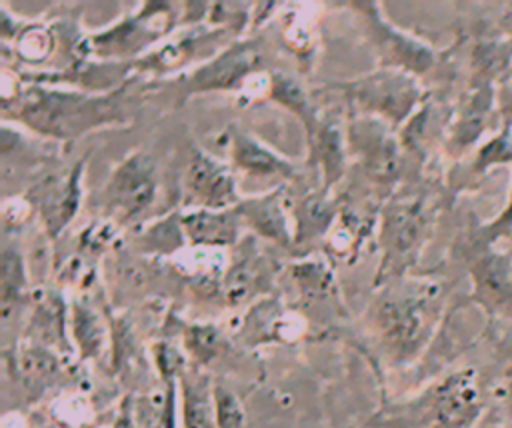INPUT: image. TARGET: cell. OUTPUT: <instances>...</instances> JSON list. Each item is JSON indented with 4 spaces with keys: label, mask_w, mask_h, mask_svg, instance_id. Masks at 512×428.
Here are the masks:
<instances>
[{
    "label": "cell",
    "mask_w": 512,
    "mask_h": 428,
    "mask_svg": "<svg viewBox=\"0 0 512 428\" xmlns=\"http://www.w3.org/2000/svg\"><path fill=\"white\" fill-rule=\"evenodd\" d=\"M186 344L200 362H208L216 356L220 340L210 326H194L186 336Z\"/></svg>",
    "instance_id": "e0dca14e"
},
{
    "label": "cell",
    "mask_w": 512,
    "mask_h": 428,
    "mask_svg": "<svg viewBox=\"0 0 512 428\" xmlns=\"http://www.w3.org/2000/svg\"><path fill=\"white\" fill-rule=\"evenodd\" d=\"M154 190V166L140 154L126 160L110 180V200L128 216L146 208L154 198Z\"/></svg>",
    "instance_id": "277c9868"
},
{
    "label": "cell",
    "mask_w": 512,
    "mask_h": 428,
    "mask_svg": "<svg viewBox=\"0 0 512 428\" xmlns=\"http://www.w3.org/2000/svg\"><path fill=\"white\" fill-rule=\"evenodd\" d=\"M4 264H2V304L4 312L8 310L10 300L18 298L20 286H22V270H20V260L12 252H4Z\"/></svg>",
    "instance_id": "ac0fdd59"
},
{
    "label": "cell",
    "mask_w": 512,
    "mask_h": 428,
    "mask_svg": "<svg viewBox=\"0 0 512 428\" xmlns=\"http://www.w3.org/2000/svg\"><path fill=\"white\" fill-rule=\"evenodd\" d=\"M360 96L382 114L400 120L418 100L416 84L404 74H378L360 86Z\"/></svg>",
    "instance_id": "8992f818"
},
{
    "label": "cell",
    "mask_w": 512,
    "mask_h": 428,
    "mask_svg": "<svg viewBox=\"0 0 512 428\" xmlns=\"http://www.w3.org/2000/svg\"><path fill=\"white\" fill-rule=\"evenodd\" d=\"M430 322L428 302L424 298H402L384 308V330L390 342L402 352H414L426 338Z\"/></svg>",
    "instance_id": "5b68a950"
},
{
    "label": "cell",
    "mask_w": 512,
    "mask_h": 428,
    "mask_svg": "<svg viewBox=\"0 0 512 428\" xmlns=\"http://www.w3.org/2000/svg\"><path fill=\"white\" fill-rule=\"evenodd\" d=\"M506 428H512V424H508V426H506Z\"/></svg>",
    "instance_id": "ffe728a7"
},
{
    "label": "cell",
    "mask_w": 512,
    "mask_h": 428,
    "mask_svg": "<svg viewBox=\"0 0 512 428\" xmlns=\"http://www.w3.org/2000/svg\"><path fill=\"white\" fill-rule=\"evenodd\" d=\"M188 234L194 242L204 244H228L236 236V220L232 214H190L186 220Z\"/></svg>",
    "instance_id": "7c38bea8"
},
{
    "label": "cell",
    "mask_w": 512,
    "mask_h": 428,
    "mask_svg": "<svg viewBox=\"0 0 512 428\" xmlns=\"http://www.w3.org/2000/svg\"><path fill=\"white\" fill-rule=\"evenodd\" d=\"M482 410L478 384L472 370H462L448 376L432 396L434 418L444 428H466Z\"/></svg>",
    "instance_id": "7a4b0ae2"
},
{
    "label": "cell",
    "mask_w": 512,
    "mask_h": 428,
    "mask_svg": "<svg viewBox=\"0 0 512 428\" xmlns=\"http://www.w3.org/2000/svg\"><path fill=\"white\" fill-rule=\"evenodd\" d=\"M502 114L506 118V126L512 132V90L508 88L502 92Z\"/></svg>",
    "instance_id": "d6986e66"
},
{
    "label": "cell",
    "mask_w": 512,
    "mask_h": 428,
    "mask_svg": "<svg viewBox=\"0 0 512 428\" xmlns=\"http://www.w3.org/2000/svg\"><path fill=\"white\" fill-rule=\"evenodd\" d=\"M18 368L26 386H40L56 374V358L42 348H30L18 358Z\"/></svg>",
    "instance_id": "5bb4252c"
},
{
    "label": "cell",
    "mask_w": 512,
    "mask_h": 428,
    "mask_svg": "<svg viewBox=\"0 0 512 428\" xmlns=\"http://www.w3.org/2000/svg\"><path fill=\"white\" fill-rule=\"evenodd\" d=\"M112 102L76 94L38 92L24 104L22 116L42 132L72 136L98 122H106Z\"/></svg>",
    "instance_id": "6da1fadb"
},
{
    "label": "cell",
    "mask_w": 512,
    "mask_h": 428,
    "mask_svg": "<svg viewBox=\"0 0 512 428\" xmlns=\"http://www.w3.org/2000/svg\"><path fill=\"white\" fill-rule=\"evenodd\" d=\"M424 226V216L420 210V204H404L396 208L388 220H386V238L390 244V250L396 254L410 252L420 238Z\"/></svg>",
    "instance_id": "30bf717a"
},
{
    "label": "cell",
    "mask_w": 512,
    "mask_h": 428,
    "mask_svg": "<svg viewBox=\"0 0 512 428\" xmlns=\"http://www.w3.org/2000/svg\"><path fill=\"white\" fill-rule=\"evenodd\" d=\"M232 154L238 162L248 172L254 174H290V166L284 164L278 156L262 148L258 142L250 140L246 134L236 132L234 134V144H232Z\"/></svg>",
    "instance_id": "8fae6325"
},
{
    "label": "cell",
    "mask_w": 512,
    "mask_h": 428,
    "mask_svg": "<svg viewBox=\"0 0 512 428\" xmlns=\"http://www.w3.org/2000/svg\"><path fill=\"white\" fill-rule=\"evenodd\" d=\"M186 184L190 194L198 202H206L210 206H220L234 198V186L230 174L212 158L196 152L192 164L188 168Z\"/></svg>",
    "instance_id": "52a82bcc"
},
{
    "label": "cell",
    "mask_w": 512,
    "mask_h": 428,
    "mask_svg": "<svg viewBox=\"0 0 512 428\" xmlns=\"http://www.w3.org/2000/svg\"><path fill=\"white\" fill-rule=\"evenodd\" d=\"M250 222L254 228H258L262 234L280 240L286 236V228H284V218L280 208L276 206V202H272V198H262V200H248L244 204H240L238 208Z\"/></svg>",
    "instance_id": "4fadbf2b"
},
{
    "label": "cell",
    "mask_w": 512,
    "mask_h": 428,
    "mask_svg": "<svg viewBox=\"0 0 512 428\" xmlns=\"http://www.w3.org/2000/svg\"><path fill=\"white\" fill-rule=\"evenodd\" d=\"M78 168L80 166H76L68 178L50 180V184L42 188L40 206H42L46 222L50 224L54 234L60 230L62 224H66L70 220V216L76 210V204H78Z\"/></svg>",
    "instance_id": "9c48e42d"
},
{
    "label": "cell",
    "mask_w": 512,
    "mask_h": 428,
    "mask_svg": "<svg viewBox=\"0 0 512 428\" xmlns=\"http://www.w3.org/2000/svg\"><path fill=\"white\" fill-rule=\"evenodd\" d=\"M472 274L476 300L488 312L512 318V258L490 252L476 262Z\"/></svg>",
    "instance_id": "3957f363"
},
{
    "label": "cell",
    "mask_w": 512,
    "mask_h": 428,
    "mask_svg": "<svg viewBox=\"0 0 512 428\" xmlns=\"http://www.w3.org/2000/svg\"><path fill=\"white\" fill-rule=\"evenodd\" d=\"M184 428H216L214 392L202 374H182Z\"/></svg>",
    "instance_id": "ba28073f"
},
{
    "label": "cell",
    "mask_w": 512,
    "mask_h": 428,
    "mask_svg": "<svg viewBox=\"0 0 512 428\" xmlns=\"http://www.w3.org/2000/svg\"><path fill=\"white\" fill-rule=\"evenodd\" d=\"M76 338L84 356H96L102 348V326L98 324V318H94L88 310H76Z\"/></svg>",
    "instance_id": "2e32d148"
},
{
    "label": "cell",
    "mask_w": 512,
    "mask_h": 428,
    "mask_svg": "<svg viewBox=\"0 0 512 428\" xmlns=\"http://www.w3.org/2000/svg\"><path fill=\"white\" fill-rule=\"evenodd\" d=\"M216 428H244V412L238 398L224 386L214 388Z\"/></svg>",
    "instance_id": "9a60e30c"
}]
</instances>
